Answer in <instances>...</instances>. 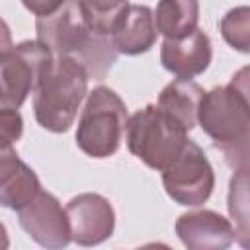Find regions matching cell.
I'll return each mask as SVG.
<instances>
[{
	"label": "cell",
	"mask_w": 250,
	"mask_h": 250,
	"mask_svg": "<svg viewBox=\"0 0 250 250\" xmlns=\"http://www.w3.org/2000/svg\"><path fill=\"white\" fill-rule=\"evenodd\" d=\"M35 35L55 57H70L80 62L94 80H104L117 59L111 37L90 27L78 0H64L53 14L39 16Z\"/></svg>",
	"instance_id": "cell-1"
},
{
	"label": "cell",
	"mask_w": 250,
	"mask_h": 250,
	"mask_svg": "<svg viewBox=\"0 0 250 250\" xmlns=\"http://www.w3.org/2000/svg\"><path fill=\"white\" fill-rule=\"evenodd\" d=\"M197 125L232 172L250 170V105L230 84L203 94Z\"/></svg>",
	"instance_id": "cell-2"
},
{
	"label": "cell",
	"mask_w": 250,
	"mask_h": 250,
	"mask_svg": "<svg viewBox=\"0 0 250 250\" xmlns=\"http://www.w3.org/2000/svg\"><path fill=\"white\" fill-rule=\"evenodd\" d=\"M90 74L70 57H55L33 92L37 123L51 133H66L88 98Z\"/></svg>",
	"instance_id": "cell-3"
},
{
	"label": "cell",
	"mask_w": 250,
	"mask_h": 250,
	"mask_svg": "<svg viewBox=\"0 0 250 250\" xmlns=\"http://www.w3.org/2000/svg\"><path fill=\"white\" fill-rule=\"evenodd\" d=\"M188 129L156 104H148L129 117L125 143L133 156L152 170H164L186 146Z\"/></svg>",
	"instance_id": "cell-4"
},
{
	"label": "cell",
	"mask_w": 250,
	"mask_h": 250,
	"mask_svg": "<svg viewBox=\"0 0 250 250\" xmlns=\"http://www.w3.org/2000/svg\"><path fill=\"white\" fill-rule=\"evenodd\" d=\"M127 123V105L119 94L107 86H96L82 107L76 127V145L92 158L113 156L121 146Z\"/></svg>",
	"instance_id": "cell-5"
},
{
	"label": "cell",
	"mask_w": 250,
	"mask_h": 250,
	"mask_svg": "<svg viewBox=\"0 0 250 250\" xmlns=\"http://www.w3.org/2000/svg\"><path fill=\"white\" fill-rule=\"evenodd\" d=\"M55 55L41 41L2 45L0 51V107L20 109L35 92Z\"/></svg>",
	"instance_id": "cell-6"
},
{
	"label": "cell",
	"mask_w": 250,
	"mask_h": 250,
	"mask_svg": "<svg viewBox=\"0 0 250 250\" xmlns=\"http://www.w3.org/2000/svg\"><path fill=\"white\" fill-rule=\"evenodd\" d=\"M162 186L170 199L184 207L203 205L215 188V172L203 148L191 139L162 170Z\"/></svg>",
	"instance_id": "cell-7"
},
{
	"label": "cell",
	"mask_w": 250,
	"mask_h": 250,
	"mask_svg": "<svg viewBox=\"0 0 250 250\" xmlns=\"http://www.w3.org/2000/svg\"><path fill=\"white\" fill-rule=\"evenodd\" d=\"M18 223L27 236L43 248L59 250L72 242L66 209H62L61 201L49 191L41 189L25 207H21L18 211Z\"/></svg>",
	"instance_id": "cell-8"
},
{
	"label": "cell",
	"mask_w": 250,
	"mask_h": 250,
	"mask_svg": "<svg viewBox=\"0 0 250 250\" xmlns=\"http://www.w3.org/2000/svg\"><path fill=\"white\" fill-rule=\"evenodd\" d=\"M72 242L78 246H98L115 230V211L100 193H78L66 203Z\"/></svg>",
	"instance_id": "cell-9"
},
{
	"label": "cell",
	"mask_w": 250,
	"mask_h": 250,
	"mask_svg": "<svg viewBox=\"0 0 250 250\" xmlns=\"http://www.w3.org/2000/svg\"><path fill=\"white\" fill-rule=\"evenodd\" d=\"M176 234L189 250H225L234 240L232 223L211 209L180 215L176 219Z\"/></svg>",
	"instance_id": "cell-10"
},
{
	"label": "cell",
	"mask_w": 250,
	"mask_h": 250,
	"mask_svg": "<svg viewBox=\"0 0 250 250\" xmlns=\"http://www.w3.org/2000/svg\"><path fill=\"white\" fill-rule=\"evenodd\" d=\"M213 59L211 39L203 29H193L191 33L170 39L164 37L160 47L162 66L178 78H193L207 70Z\"/></svg>",
	"instance_id": "cell-11"
},
{
	"label": "cell",
	"mask_w": 250,
	"mask_h": 250,
	"mask_svg": "<svg viewBox=\"0 0 250 250\" xmlns=\"http://www.w3.org/2000/svg\"><path fill=\"white\" fill-rule=\"evenodd\" d=\"M156 35L158 29L154 12L145 4H129L123 16L117 20L109 37L117 53L137 57L152 49V45L156 43Z\"/></svg>",
	"instance_id": "cell-12"
},
{
	"label": "cell",
	"mask_w": 250,
	"mask_h": 250,
	"mask_svg": "<svg viewBox=\"0 0 250 250\" xmlns=\"http://www.w3.org/2000/svg\"><path fill=\"white\" fill-rule=\"evenodd\" d=\"M41 191V182L18 152L2 148L0 154V203L6 209L20 211Z\"/></svg>",
	"instance_id": "cell-13"
},
{
	"label": "cell",
	"mask_w": 250,
	"mask_h": 250,
	"mask_svg": "<svg viewBox=\"0 0 250 250\" xmlns=\"http://www.w3.org/2000/svg\"><path fill=\"white\" fill-rule=\"evenodd\" d=\"M203 94L205 90L191 78H176L162 88L156 105L191 131L197 125V111Z\"/></svg>",
	"instance_id": "cell-14"
},
{
	"label": "cell",
	"mask_w": 250,
	"mask_h": 250,
	"mask_svg": "<svg viewBox=\"0 0 250 250\" xmlns=\"http://www.w3.org/2000/svg\"><path fill=\"white\" fill-rule=\"evenodd\" d=\"M154 21L158 33L170 39L184 37L197 29L199 2L197 0H158Z\"/></svg>",
	"instance_id": "cell-15"
},
{
	"label": "cell",
	"mask_w": 250,
	"mask_h": 250,
	"mask_svg": "<svg viewBox=\"0 0 250 250\" xmlns=\"http://www.w3.org/2000/svg\"><path fill=\"white\" fill-rule=\"evenodd\" d=\"M227 209L234 229V242L250 250V170L232 174L229 182Z\"/></svg>",
	"instance_id": "cell-16"
},
{
	"label": "cell",
	"mask_w": 250,
	"mask_h": 250,
	"mask_svg": "<svg viewBox=\"0 0 250 250\" xmlns=\"http://www.w3.org/2000/svg\"><path fill=\"white\" fill-rule=\"evenodd\" d=\"M219 31L229 47L250 55V6L230 8L219 21Z\"/></svg>",
	"instance_id": "cell-17"
},
{
	"label": "cell",
	"mask_w": 250,
	"mask_h": 250,
	"mask_svg": "<svg viewBox=\"0 0 250 250\" xmlns=\"http://www.w3.org/2000/svg\"><path fill=\"white\" fill-rule=\"evenodd\" d=\"M90 27L98 33L111 35L117 20L129 6V0H78Z\"/></svg>",
	"instance_id": "cell-18"
},
{
	"label": "cell",
	"mask_w": 250,
	"mask_h": 250,
	"mask_svg": "<svg viewBox=\"0 0 250 250\" xmlns=\"http://www.w3.org/2000/svg\"><path fill=\"white\" fill-rule=\"evenodd\" d=\"M0 133H2V148H10L23 133V119L18 109L0 107Z\"/></svg>",
	"instance_id": "cell-19"
},
{
	"label": "cell",
	"mask_w": 250,
	"mask_h": 250,
	"mask_svg": "<svg viewBox=\"0 0 250 250\" xmlns=\"http://www.w3.org/2000/svg\"><path fill=\"white\" fill-rule=\"evenodd\" d=\"M229 84H230L234 90H238L240 96H242V98L246 100V104L250 105V64L238 68V70L232 74V78H230Z\"/></svg>",
	"instance_id": "cell-20"
},
{
	"label": "cell",
	"mask_w": 250,
	"mask_h": 250,
	"mask_svg": "<svg viewBox=\"0 0 250 250\" xmlns=\"http://www.w3.org/2000/svg\"><path fill=\"white\" fill-rule=\"evenodd\" d=\"M21 4H23L31 14H35V16L39 18V16L53 14L57 8H61V6L64 4V0H21Z\"/></svg>",
	"instance_id": "cell-21"
}]
</instances>
